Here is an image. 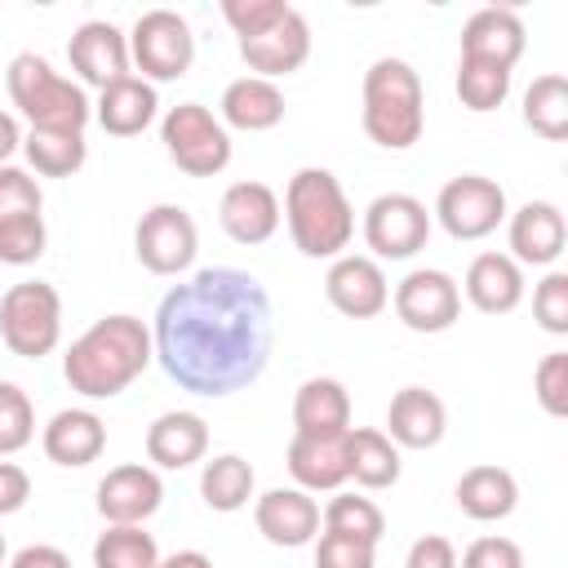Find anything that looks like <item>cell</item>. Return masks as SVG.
<instances>
[{"label":"cell","mask_w":568,"mask_h":568,"mask_svg":"<svg viewBox=\"0 0 568 568\" xmlns=\"http://www.w3.org/2000/svg\"><path fill=\"white\" fill-rule=\"evenodd\" d=\"M151 346L169 382L191 395H235L262 377L275 346L266 288L235 266H204L160 297Z\"/></svg>","instance_id":"cell-1"},{"label":"cell","mask_w":568,"mask_h":568,"mask_svg":"<svg viewBox=\"0 0 568 568\" xmlns=\"http://www.w3.org/2000/svg\"><path fill=\"white\" fill-rule=\"evenodd\" d=\"M151 359H155L151 328L138 315H102L62 355V377L84 399H111L129 390Z\"/></svg>","instance_id":"cell-2"},{"label":"cell","mask_w":568,"mask_h":568,"mask_svg":"<svg viewBox=\"0 0 568 568\" xmlns=\"http://www.w3.org/2000/svg\"><path fill=\"white\" fill-rule=\"evenodd\" d=\"M284 222L306 257H342L355 235V209L328 169H297L284 191Z\"/></svg>","instance_id":"cell-3"},{"label":"cell","mask_w":568,"mask_h":568,"mask_svg":"<svg viewBox=\"0 0 568 568\" xmlns=\"http://www.w3.org/2000/svg\"><path fill=\"white\" fill-rule=\"evenodd\" d=\"M426 129L422 80L404 58H377L364 71V133L386 151H408Z\"/></svg>","instance_id":"cell-4"},{"label":"cell","mask_w":568,"mask_h":568,"mask_svg":"<svg viewBox=\"0 0 568 568\" xmlns=\"http://www.w3.org/2000/svg\"><path fill=\"white\" fill-rule=\"evenodd\" d=\"M4 84L31 129L84 133V124L93 120V102L84 98V89L71 84L67 75H58L40 53H18L4 71Z\"/></svg>","instance_id":"cell-5"},{"label":"cell","mask_w":568,"mask_h":568,"mask_svg":"<svg viewBox=\"0 0 568 568\" xmlns=\"http://www.w3.org/2000/svg\"><path fill=\"white\" fill-rule=\"evenodd\" d=\"M0 337L22 359H44L62 342V297L44 280H22L0 297Z\"/></svg>","instance_id":"cell-6"},{"label":"cell","mask_w":568,"mask_h":568,"mask_svg":"<svg viewBox=\"0 0 568 568\" xmlns=\"http://www.w3.org/2000/svg\"><path fill=\"white\" fill-rule=\"evenodd\" d=\"M160 142L169 151V160L191 173V178H217L231 164V138L226 124L200 106V102H178L164 111L160 120Z\"/></svg>","instance_id":"cell-7"},{"label":"cell","mask_w":568,"mask_h":568,"mask_svg":"<svg viewBox=\"0 0 568 568\" xmlns=\"http://www.w3.org/2000/svg\"><path fill=\"white\" fill-rule=\"evenodd\" d=\"M129 62L142 71V80H182L195 62V36L191 22L173 9H146L138 13L129 31Z\"/></svg>","instance_id":"cell-8"},{"label":"cell","mask_w":568,"mask_h":568,"mask_svg":"<svg viewBox=\"0 0 568 568\" xmlns=\"http://www.w3.org/2000/svg\"><path fill=\"white\" fill-rule=\"evenodd\" d=\"M435 217L453 240H484L506 222V191L484 173H462L439 186Z\"/></svg>","instance_id":"cell-9"},{"label":"cell","mask_w":568,"mask_h":568,"mask_svg":"<svg viewBox=\"0 0 568 568\" xmlns=\"http://www.w3.org/2000/svg\"><path fill=\"white\" fill-rule=\"evenodd\" d=\"M200 231L182 204H151L133 231V253L151 275H182L195 262Z\"/></svg>","instance_id":"cell-10"},{"label":"cell","mask_w":568,"mask_h":568,"mask_svg":"<svg viewBox=\"0 0 568 568\" xmlns=\"http://www.w3.org/2000/svg\"><path fill=\"white\" fill-rule=\"evenodd\" d=\"M426 240H430V213L417 195L386 191L364 209V244L373 248V257L404 262L417 248H426Z\"/></svg>","instance_id":"cell-11"},{"label":"cell","mask_w":568,"mask_h":568,"mask_svg":"<svg viewBox=\"0 0 568 568\" xmlns=\"http://www.w3.org/2000/svg\"><path fill=\"white\" fill-rule=\"evenodd\" d=\"M395 315L404 328L413 333H444L457 324L462 315V288L448 271L435 266H417L395 284Z\"/></svg>","instance_id":"cell-12"},{"label":"cell","mask_w":568,"mask_h":568,"mask_svg":"<svg viewBox=\"0 0 568 568\" xmlns=\"http://www.w3.org/2000/svg\"><path fill=\"white\" fill-rule=\"evenodd\" d=\"M324 297L346 320H373L390 306V284H386L377 257L342 253V257H333V266L324 275Z\"/></svg>","instance_id":"cell-13"},{"label":"cell","mask_w":568,"mask_h":568,"mask_svg":"<svg viewBox=\"0 0 568 568\" xmlns=\"http://www.w3.org/2000/svg\"><path fill=\"white\" fill-rule=\"evenodd\" d=\"M67 58H71V71H75L84 84H93L98 93H102L106 84L133 75V71H129V67H133V62H129V36H124L115 22H102V18L80 22V27L71 31Z\"/></svg>","instance_id":"cell-14"},{"label":"cell","mask_w":568,"mask_h":568,"mask_svg":"<svg viewBox=\"0 0 568 568\" xmlns=\"http://www.w3.org/2000/svg\"><path fill=\"white\" fill-rule=\"evenodd\" d=\"M240 58H244L248 71L262 75V80L288 75V71H297V67L311 58V22L302 18V9L288 4V13H284L275 27H266L262 36L240 40Z\"/></svg>","instance_id":"cell-15"},{"label":"cell","mask_w":568,"mask_h":568,"mask_svg":"<svg viewBox=\"0 0 568 568\" xmlns=\"http://www.w3.org/2000/svg\"><path fill=\"white\" fill-rule=\"evenodd\" d=\"M506 240H510V257L519 266H555L564 244H568V222L559 213V204L550 200H528L524 209L506 213Z\"/></svg>","instance_id":"cell-16"},{"label":"cell","mask_w":568,"mask_h":568,"mask_svg":"<svg viewBox=\"0 0 568 568\" xmlns=\"http://www.w3.org/2000/svg\"><path fill=\"white\" fill-rule=\"evenodd\" d=\"M160 501H164V484L142 462H124L106 470L98 484V515L106 524H142L160 510Z\"/></svg>","instance_id":"cell-17"},{"label":"cell","mask_w":568,"mask_h":568,"mask_svg":"<svg viewBox=\"0 0 568 568\" xmlns=\"http://www.w3.org/2000/svg\"><path fill=\"white\" fill-rule=\"evenodd\" d=\"M524 44H528V31H524L519 13L506 4H484L462 27V58H470V62H493V67L510 71L524 58Z\"/></svg>","instance_id":"cell-18"},{"label":"cell","mask_w":568,"mask_h":568,"mask_svg":"<svg viewBox=\"0 0 568 568\" xmlns=\"http://www.w3.org/2000/svg\"><path fill=\"white\" fill-rule=\"evenodd\" d=\"M253 524H257V532H262L271 546L297 550V546H306V541L320 537V506H315V497L302 493V488H271V493L257 497Z\"/></svg>","instance_id":"cell-19"},{"label":"cell","mask_w":568,"mask_h":568,"mask_svg":"<svg viewBox=\"0 0 568 568\" xmlns=\"http://www.w3.org/2000/svg\"><path fill=\"white\" fill-rule=\"evenodd\" d=\"M217 222L235 244H266L280 231V195L266 182H231L222 191Z\"/></svg>","instance_id":"cell-20"},{"label":"cell","mask_w":568,"mask_h":568,"mask_svg":"<svg viewBox=\"0 0 568 568\" xmlns=\"http://www.w3.org/2000/svg\"><path fill=\"white\" fill-rule=\"evenodd\" d=\"M448 430V408L435 390L426 386H404L395 390L386 408V435L395 448H435Z\"/></svg>","instance_id":"cell-21"},{"label":"cell","mask_w":568,"mask_h":568,"mask_svg":"<svg viewBox=\"0 0 568 568\" xmlns=\"http://www.w3.org/2000/svg\"><path fill=\"white\" fill-rule=\"evenodd\" d=\"M40 444L53 466H89L106 448V422L93 408H62L49 417Z\"/></svg>","instance_id":"cell-22"},{"label":"cell","mask_w":568,"mask_h":568,"mask_svg":"<svg viewBox=\"0 0 568 568\" xmlns=\"http://www.w3.org/2000/svg\"><path fill=\"white\" fill-rule=\"evenodd\" d=\"M288 475L302 493H333L346 484V430L337 435H297L288 439Z\"/></svg>","instance_id":"cell-23"},{"label":"cell","mask_w":568,"mask_h":568,"mask_svg":"<svg viewBox=\"0 0 568 568\" xmlns=\"http://www.w3.org/2000/svg\"><path fill=\"white\" fill-rule=\"evenodd\" d=\"M466 297L484 315H510L524 302V266L510 253H479L466 266Z\"/></svg>","instance_id":"cell-24"},{"label":"cell","mask_w":568,"mask_h":568,"mask_svg":"<svg viewBox=\"0 0 568 568\" xmlns=\"http://www.w3.org/2000/svg\"><path fill=\"white\" fill-rule=\"evenodd\" d=\"M209 448V426L200 413H186V408H173V413H160L151 426H146V457L164 470H186L204 457Z\"/></svg>","instance_id":"cell-25"},{"label":"cell","mask_w":568,"mask_h":568,"mask_svg":"<svg viewBox=\"0 0 568 568\" xmlns=\"http://www.w3.org/2000/svg\"><path fill=\"white\" fill-rule=\"evenodd\" d=\"M284 93L275 80L262 75H240L222 89V124L244 129V133H266L284 120Z\"/></svg>","instance_id":"cell-26"},{"label":"cell","mask_w":568,"mask_h":568,"mask_svg":"<svg viewBox=\"0 0 568 568\" xmlns=\"http://www.w3.org/2000/svg\"><path fill=\"white\" fill-rule=\"evenodd\" d=\"M155 106H160L155 84H146L142 75H124V80H115V84H106V89L98 93L93 120H98L111 138H133V133H142V129L155 120Z\"/></svg>","instance_id":"cell-27"},{"label":"cell","mask_w":568,"mask_h":568,"mask_svg":"<svg viewBox=\"0 0 568 568\" xmlns=\"http://www.w3.org/2000/svg\"><path fill=\"white\" fill-rule=\"evenodd\" d=\"M457 510L466 519H479V524H493V519H506L515 506H519V484L506 466H470L457 488Z\"/></svg>","instance_id":"cell-28"},{"label":"cell","mask_w":568,"mask_h":568,"mask_svg":"<svg viewBox=\"0 0 568 568\" xmlns=\"http://www.w3.org/2000/svg\"><path fill=\"white\" fill-rule=\"evenodd\" d=\"M297 435H337L351 430V395L337 377H306L293 395Z\"/></svg>","instance_id":"cell-29"},{"label":"cell","mask_w":568,"mask_h":568,"mask_svg":"<svg viewBox=\"0 0 568 568\" xmlns=\"http://www.w3.org/2000/svg\"><path fill=\"white\" fill-rule=\"evenodd\" d=\"M346 479L359 488H390L399 484V448L377 426H351L346 430Z\"/></svg>","instance_id":"cell-30"},{"label":"cell","mask_w":568,"mask_h":568,"mask_svg":"<svg viewBox=\"0 0 568 568\" xmlns=\"http://www.w3.org/2000/svg\"><path fill=\"white\" fill-rule=\"evenodd\" d=\"M253 484H257V475L240 453H222V457L204 462V470H200V497L209 510H222V515L248 506Z\"/></svg>","instance_id":"cell-31"},{"label":"cell","mask_w":568,"mask_h":568,"mask_svg":"<svg viewBox=\"0 0 568 568\" xmlns=\"http://www.w3.org/2000/svg\"><path fill=\"white\" fill-rule=\"evenodd\" d=\"M22 155L36 173L44 178H71L84 169L89 160V142L84 133H58V129H31L22 138Z\"/></svg>","instance_id":"cell-32"},{"label":"cell","mask_w":568,"mask_h":568,"mask_svg":"<svg viewBox=\"0 0 568 568\" xmlns=\"http://www.w3.org/2000/svg\"><path fill=\"white\" fill-rule=\"evenodd\" d=\"M524 124L546 138V142H564L568 138V80L564 75H537L524 93Z\"/></svg>","instance_id":"cell-33"},{"label":"cell","mask_w":568,"mask_h":568,"mask_svg":"<svg viewBox=\"0 0 568 568\" xmlns=\"http://www.w3.org/2000/svg\"><path fill=\"white\" fill-rule=\"evenodd\" d=\"M160 550L155 537L142 532V524H106L93 541V568H155Z\"/></svg>","instance_id":"cell-34"},{"label":"cell","mask_w":568,"mask_h":568,"mask_svg":"<svg viewBox=\"0 0 568 568\" xmlns=\"http://www.w3.org/2000/svg\"><path fill=\"white\" fill-rule=\"evenodd\" d=\"M320 524H324V532L355 537V541H368V546H377V541L386 537V515H382V506L368 501V497H355V493H337V497L324 506Z\"/></svg>","instance_id":"cell-35"},{"label":"cell","mask_w":568,"mask_h":568,"mask_svg":"<svg viewBox=\"0 0 568 568\" xmlns=\"http://www.w3.org/2000/svg\"><path fill=\"white\" fill-rule=\"evenodd\" d=\"M510 93V71L506 67H493V62H470L462 58L457 62V98L466 111H497Z\"/></svg>","instance_id":"cell-36"},{"label":"cell","mask_w":568,"mask_h":568,"mask_svg":"<svg viewBox=\"0 0 568 568\" xmlns=\"http://www.w3.org/2000/svg\"><path fill=\"white\" fill-rule=\"evenodd\" d=\"M49 244V231H44V217L40 213H18V217H4L0 222V262L4 266H31L40 262Z\"/></svg>","instance_id":"cell-37"},{"label":"cell","mask_w":568,"mask_h":568,"mask_svg":"<svg viewBox=\"0 0 568 568\" xmlns=\"http://www.w3.org/2000/svg\"><path fill=\"white\" fill-rule=\"evenodd\" d=\"M31 435H36V413H31L27 390L13 382H0V457L27 448Z\"/></svg>","instance_id":"cell-38"},{"label":"cell","mask_w":568,"mask_h":568,"mask_svg":"<svg viewBox=\"0 0 568 568\" xmlns=\"http://www.w3.org/2000/svg\"><path fill=\"white\" fill-rule=\"evenodd\" d=\"M532 390L550 417H568V351L541 355V364L532 373Z\"/></svg>","instance_id":"cell-39"},{"label":"cell","mask_w":568,"mask_h":568,"mask_svg":"<svg viewBox=\"0 0 568 568\" xmlns=\"http://www.w3.org/2000/svg\"><path fill=\"white\" fill-rule=\"evenodd\" d=\"M532 315L546 333L555 337L568 333V275L564 271H546V280L532 288Z\"/></svg>","instance_id":"cell-40"},{"label":"cell","mask_w":568,"mask_h":568,"mask_svg":"<svg viewBox=\"0 0 568 568\" xmlns=\"http://www.w3.org/2000/svg\"><path fill=\"white\" fill-rule=\"evenodd\" d=\"M284 13H288L284 0H222V18L231 22V31H235L240 40L262 36V31L275 27Z\"/></svg>","instance_id":"cell-41"},{"label":"cell","mask_w":568,"mask_h":568,"mask_svg":"<svg viewBox=\"0 0 568 568\" xmlns=\"http://www.w3.org/2000/svg\"><path fill=\"white\" fill-rule=\"evenodd\" d=\"M377 564V546L355 541V537H337V532H320L315 541V568H373Z\"/></svg>","instance_id":"cell-42"},{"label":"cell","mask_w":568,"mask_h":568,"mask_svg":"<svg viewBox=\"0 0 568 568\" xmlns=\"http://www.w3.org/2000/svg\"><path fill=\"white\" fill-rule=\"evenodd\" d=\"M40 204H44V195H40L36 178L27 169L0 164V222L18 217V213H40Z\"/></svg>","instance_id":"cell-43"},{"label":"cell","mask_w":568,"mask_h":568,"mask_svg":"<svg viewBox=\"0 0 568 568\" xmlns=\"http://www.w3.org/2000/svg\"><path fill=\"white\" fill-rule=\"evenodd\" d=\"M462 568H524V550L510 537H475L462 555Z\"/></svg>","instance_id":"cell-44"},{"label":"cell","mask_w":568,"mask_h":568,"mask_svg":"<svg viewBox=\"0 0 568 568\" xmlns=\"http://www.w3.org/2000/svg\"><path fill=\"white\" fill-rule=\"evenodd\" d=\"M404 568H457V550H453V541H448V537L426 532V537H417V541L408 546Z\"/></svg>","instance_id":"cell-45"},{"label":"cell","mask_w":568,"mask_h":568,"mask_svg":"<svg viewBox=\"0 0 568 568\" xmlns=\"http://www.w3.org/2000/svg\"><path fill=\"white\" fill-rule=\"evenodd\" d=\"M31 497V475L13 462H0V515H18Z\"/></svg>","instance_id":"cell-46"},{"label":"cell","mask_w":568,"mask_h":568,"mask_svg":"<svg viewBox=\"0 0 568 568\" xmlns=\"http://www.w3.org/2000/svg\"><path fill=\"white\" fill-rule=\"evenodd\" d=\"M9 568H71V559H67V550H58V546H22V550L9 559Z\"/></svg>","instance_id":"cell-47"},{"label":"cell","mask_w":568,"mask_h":568,"mask_svg":"<svg viewBox=\"0 0 568 568\" xmlns=\"http://www.w3.org/2000/svg\"><path fill=\"white\" fill-rule=\"evenodd\" d=\"M22 146V129L9 111H0V164H9V155Z\"/></svg>","instance_id":"cell-48"},{"label":"cell","mask_w":568,"mask_h":568,"mask_svg":"<svg viewBox=\"0 0 568 568\" xmlns=\"http://www.w3.org/2000/svg\"><path fill=\"white\" fill-rule=\"evenodd\" d=\"M155 568H213V559L204 550H178V555H164Z\"/></svg>","instance_id":"cell-49"},{"label":"cell","mask_w":568,"mask_h":568,"mask_svg":"<svg viewBox=\"0 0 568 568\" xmlns=\"http://www.w3.org/2000/svg\"><path fill=\"white\" fill-rule=\"evenodd\" d=\"M0 568H4V537H0Z\"/></svg>","instance_id":"cell-50"}]
</instances>
